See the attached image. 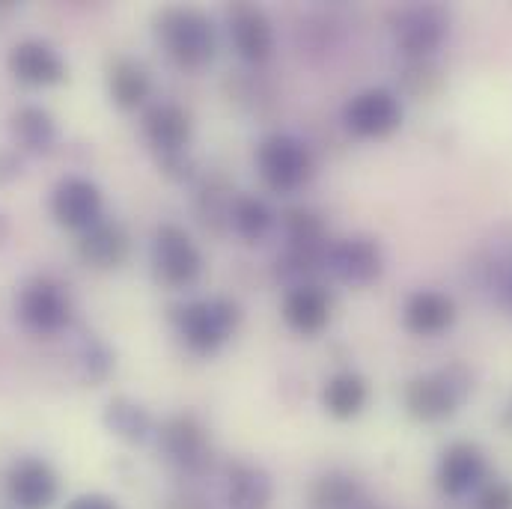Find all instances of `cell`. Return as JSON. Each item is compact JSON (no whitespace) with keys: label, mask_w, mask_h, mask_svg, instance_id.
I'll list each match as a JSON object with an SVG mask.
<instances>
[{"label":"cell","mask_w":512,"mask_h":509,"mask_svg":"<svg viewBox=\"0 0 512 509\" xmlns=\"http://www.w3.org/2000/svg\"><path fill=\"white\" fill-rule=\"evenodd\" d=\"M155 36L167 57L182 69H203L215 60L218 33L206 12L191 6H167L155 15Z\"/></svg>","instance_id":"cell-1"},{"label":"cell","mask_w":512,"mask_h":509,"mask_svg":"<svg viewBox=\"0 0 512 509\" xmlns=\"http://www.w3.org/2000/svg\"><path fill=\"white\" fill-rule=\"evenodd\" d=\"M242 307L233 298H197L176 310V331L194 355H215L239 331Z\"/></svg>","instance_id":"cell-2"},{"label":"cell","mask_w":512,"mask_h":509,"mask_svg":"<svg viewBox=\"0 0 512 509\" xmlns=\"http://www.w3.org/2000/svg\"><path fill=\"white\" fill-rule=\"evenodd\" d=\"M471 393V373L462 364H453L438 373L414 376L402 390L405 411L420 423H444Z\"/></svg>","instance_id":"cell-3"},{"label":"cell","mask_w":512,"mask_h":509,"mask_svg":"<svg viewBox=\"0 0 512 509\" xmlns=\"http://www.w3.org/2000/svg\"><path fill=\"white\" fill-rule=\"evenodd\" d=\"M256 170L268 191L295 194L313 176V155L304 140L292 134H268L256 146Z\"/></svg>","instance_id":"cell-4"},{"label":"cell","mask_w":512,"mask_h":509,"mask_svg":"<svg viewBox=\"0 0 512 509\" xmlns=\"http://www.w3.org/2000/svg\"><path fill=\"white\" fill-rule=\"evenodd\" d=\"M15 313L27 331L39 337H54L72 322V298L66 286L54 277H30L15 298Z\"/></svg>","instance_id":"cell-5"},{"label":"cell","mask_w":512,"mask_h":509,"mask_svg":"<svg viewBox=\"0 0 512 509\" xmlns=\"http://www.w3.org/2000/svg\"><path fill=\"white\" fill-rule=\"evenodd\" d=\"M149 259H152L155 280L164 283L167 289H185V286L197 283V277L203 274V254H200V248L176 224H161L155 230Z\"/></svg>","instance_id":"cell-6"},{"label":"cell","mask_w":512,"mask_h":509,"mask_svg":"<svg viewBox=\"0 0 512 509\" xmlns=\"http://www.w3.org/2000/svg\"><path fill=\"white\" fill-rule=\"evenodd\" d=\"M158 450L182 474L200 477L212 465V438L209 429L194 414H173L161 423Z\"/></svg>","instance_id":"cell-7"},{"label":"cell","mask_w":512,"mask_h":509,"mask_svg":"<svg viewBox=\"0 0 512 509\" xmlns=\"http://www.w3.org/2000/svg\"><path fill=\"white\" fill-rule=\"evenodd\" d=\"M447 30H450V15L444 6H435V3L408 6L393 21L396 48L408 60H429L447 39Z\"/></svg>","instance_id":"cell-8"},{"label":"cell","mask_w":512,"mask_h":509,"mask_svg":"<svg viewBox=\"0 0 512 509\" xmlns=\"http://www.w3.org/2000/svg\"><path fill=\"white\" fill-rule=\"evenodd\" d=\"M325 271L334 280H340L343 286L367 289V286H373L382 277V245L373 236H349V239H340V242H334L328 248Z\"/></svg>","instance_id":"cell-9"},{"label":"cell","mask_w":512,"mask_h":509,"mask_svg":"<svg viewBox=\"0 0 512 509\" xmlns=\"http://www.w3.org/2000/svg\"><path fill=\"white\" fill-rule=\"evenodd\" d=\"M343 126L355 137L382 140L402 126V102L387 87H370L352 96L343 108Z\"/></svg>","instance_id":"cell-10"},{"label":"cell","mask_w":512,"mask_h":509,"mask_svg":"<svg viewBox=\"0 0 512 509\" xmlns=\"http://www.w3.org/2000/svg\"><path fill=\"white\" fill-rule=\"evenodd\" d=\"M51 215L63 230L84 233L105 218L102 188L84 176H66L51 191Z\"/></svg>","instance_id":"cell-11"},{"label":"cell","mask_w":512,"mask_h":509,"mask_svg":"<svg viewBox=\"0 0 512 509\" xmlns=\"http://www.w3.org/2000/svg\"><path fill=\"white\" fill-rule=\"evenodd\" d=\"M6 498L18 509H51L60 498V477L39 456L15 459L6 471Z\"/></svg>","instance_id":"cell-12"},{"label":"cell","mask_w":512,"mask_h":509,"mask_svg":"<svg viewBox=\"0 0 512 509\" xmlns=\"http://www.w3.org/2000/svg\"><path fill=\"white\" fill-rule=\"evenodd\" d=\"M9 75L24 84V87H57L66 81L69 69L66 60L60 57V51L42 39H24L18 45H12L9 51Z\"/></svg>","instance_id":"cell-13"},{"label":"cell","mask_w":512,"mask_h":509,"mask_svg":"<svg viewBox=\"0 0 512 509\" xmlns=\"http://www.w3.org/2000/svg\"><path fill=\"white\" fill-rule=\"evenodd\" d=\"M486 471H489L486 453L471 441H456L441 453L435 480H438V489L447 498H465V495H471L474 489L483 486Z\"/></svg>","instance_id":"cell-14"},{"label":"cell","mask_w":512,"mask_h":509,"mask_svg":"<svg viewBox=\"0 0 512 509\" xmlns=\"http://www.w3.org/2000/svg\"><path fill=\"white\" fill-rule=\"evenodd\" d=\"M227 24H230V42L236 48V54L251 63L262 66L271 60L274 54V27L271 18L254 6V3H236L227 12Z\"/></svg>","instance_id":"cell-15"},{"label":"cell","mask_w":512,"mask_h":509,"mask_svg":"<svg viewBox=\"0 0 512 509\" xmlns=\"http://www.w3.org/2000/svg\"><path fill=\"white\" fill-rule=\"evenodd\" d=\"M191 131H194V126H191L188 111L173 105V102L152 105L143 114V137L158 158L185 155V149L191 143Z\"/></svg>","instance_id":"cell-16"},{"label":"cell","mask_w":512,"mask_h":509,"mask_svg":"<svg viewBox=\"0 0 512 509\" xmlns=\"http://www.w3.org/2000/svg\"><path fill=\"white\" fill-rule=\"evenodd\" d=\"M331 292L319 283H301L292 286L283 298V322L301 334V337H316L319 331L328 328L331 322Z\"/></svg>","instance_id":"cell-17"},{"label":"cell","mask_w":512,"mask_h":509,"mask_svg":"<svg viewBox=\"0 0 512 509\" xmlns=\"http://www.w3.org/2000/svg\"><path fill=\"white\" fill-rule=\"evenodd\" d=\"M78 256L87 268L96 271H114L123 268L131 256V236L123 224L102 218L90 230L78 236Z\"/></svg>","instance_id":"cell-18"},{"label":"cell","mask_w":512,"mask_h":509,"mask_svg":"<svg viewBox=\"0 0 512 509\" xmlns=\"http://www.w3.org/2000/svg\"><path fill=\"white\" fill-rule=\"evenodd\" d=\"M453 322H456V301L438 289H417L408 295L402 307V325L414 337L444 334Z\"/></svg>","instance_id":"cell-19"},{"label":"cell","mask_w":512,"mask_h":509,"mask_svg":"<svg viewBox=\"0 0 512 509\" xmlns=\"http://www.w3.org/2000/svg\"><path fill=\"white\" fill-rule=\"evenodd\" d=\"M274 483L265 468L251 462H233L227 471V504L230 509H268Z\"/></svg>","instance_id":"cell-20"},{"label":"cell","mask_w":512,"mask_h":509,"mask_svg":"<svg viewBox=\"0 0 512 509\" xmlns=\"http://www.w3.org/2000/svg\"><path fill=\"white\" fill-rule=\"evenodd\" d=\"M9 134L18 149L33 152V155H48L57 146V123L54 117L39 108V105H24L9 117Z\"/></svg>","instance_id":"cell-21"},{"label":"cell","mask_w":512,"mask_h":509,"mask_svg":"<svg viewBox=\"0 0 512 509\" xmlns=\"http://www.w3.org/2000/svg\"><path fill=\"white\" fill-rule=\"evenodd\" d=\"M102 423L105 429L126 441V444H146L152 435H155V420L152 414L131 396H114L108 405H105V414H102Z\"/></svg>","instance_id":"cell-22"},{"label":"cell","mask_w":512,"mask_h":509,"mask_svg":"<svg viewBox=\"0 0 512 509\" xmlns=\"http://www.w3.org/2000/svg\"><path fill=\"white\" fill-rule=\"evenodd\" d=\"M152 81L131 57H114L108 66V96L120 111H137L149 99Z\"/></svg>","instance_id":"cell-23"},{"label":"cell","mask_w":512,"mask_h":509,"mask_svg":"<svg viewBox=\"0 0 512 509\" xmlns=\"http://www.w3.org/2000/svg\"><path fill=\"white\" fill-rule=\"evenodd\" d=\"M370 402V384L361 373L343 370L337 376H331L322 390V405L334 420H352L358 417Z\"/></svg>","instance_id":"cell-24"},{"label":"cell","mask_w":512,"mask_h":509,"mask_svg":"<svg viewBox=\"0 0 512 509\" xmlns=\"http://www.w3.org/2000/svg\"><path fill=\"white\" fill-rule=\"evenodd\" d=\"M227 224L233 227V233L239 239H245L248 245H256V242H262L274 230V212L256 194H233L230 212H227Z\"/></svg>","instance_id":"cell-25"},{"label":"cell","mask_w":512,"mask_h":509,"mask_svg":"<svg viewBox=\"0 0 512 509\" xmlns=\"http://www.w3.org/2000/svg\"><path fill=\"white\" fill-rule=\"evenodd\" d=\"M283 230H286V242L292 251H316L325 254L331 248L328 242V230L322 224L319 215L307 212V209H289L283 215Z\"/></svg>","instance_id":"cell-26"},{"label":"cell","mask_w":512,"mask_h":509,"mask_svg":"<svg viewBox=\"0 0 512 509\" xmlns=\"http://www.w3.org/2000/svg\"><path fill=\"white\" fill-rule=\"evenodd\" d=\"M310 504L313 509H358L361 486L355 477H349L343 471L322 474L310 489Z\"/></svg>","instance_id":"cell-27"},{"label":"cell","mask_w":512,"mask_h":509,"mask_svg":"<svg viewBox=\"0 0 512 509\" xmlns=\"http://www.w3.org/2000/svg\"><path fill=\"white\" fill-rule=\"evenodd\" d=\"M117 367V358L111 352V346L99 337H87L78 349V361H75V370H78V379L84 384H93L99 387L102 382H108V376L114 373Z\"/></svg>","instance_id":"cell-28"},{"label":"cell","mask_w":512,"mask_h":509,"mask_svg":"<svg viewBox=\"0 0 512 509\" xmlns=\"http://www.w3.org/2000/svg\"><path fill=\"white\" fill-rule=\"evenodd\" d=\"M474 509H512V483L507 480L486 483L477 495Z\"/></svg>","instance_id":"cell-29"},{"label":"cell","mask_w":512,"mask_h":509,"mask_svg":"<svg viewBox=\"0 0 512 509\" xmlns=\"http://www.w3.org/2000/svg\"><path fill=\"white\" fill-rule=\"evenodd\" d=\"M66 509H123L114 498L108 495H99V492H90V495H75Z\"/></svg>","instance_id":"cell-30"},{"label":"cell","mask_w":512,"mask_h":509,"mask_svg":"<svg viewBox=\"0 0 512 509\" xmlns=\"http://www.w3.org/2000/svg\"><path fill=\"white\" fill-rule=\"evenodd\" d=\"M18 176H21V158H18V152L3 149V152H0V185L15 182Z\"/></svg>","instance_id":"cell-31"},{"label":"cell","mask_w":512,"mask_h":509,"mask_svg":"<svg viewBox=\"0 0 512 509\" xmlns=\"http://www.w3.org/2000/svg\"><path fill=\"white\" fill-rule=\"evenodd\" d=\"M9 233H12V227H9V221H6V215L0 212V245L9 239Z\"/></svg>","instance_id":"cell-32"},{"label":"cell","mask_w":512,"mask_h":509,"mask_svg":"<svg viewBox=\"0 0 512 509\" xmlns=\"http://www.w3.org/2000/svg\"><path fill=\"white\" fill-rule=\"evenodd\" d=\"M501 423H504V426H507V429L512 432V399H510V405L504 408V417H501Z\"/></svg>","instance_id":"cell-33"},{"label":"cell","mask_w":512,"mask_h":509,"mask_svg":"<svg viewBox=\"0 0 512 509\" xmlns=\"http://www.w3.org/2000/svg\"><path fill=\"white\" fill-rule=\"evenodd\" d=\"M510 292H512V286H510Z\"/></svg>","instance_id":"cell-34"}]
</instances>
